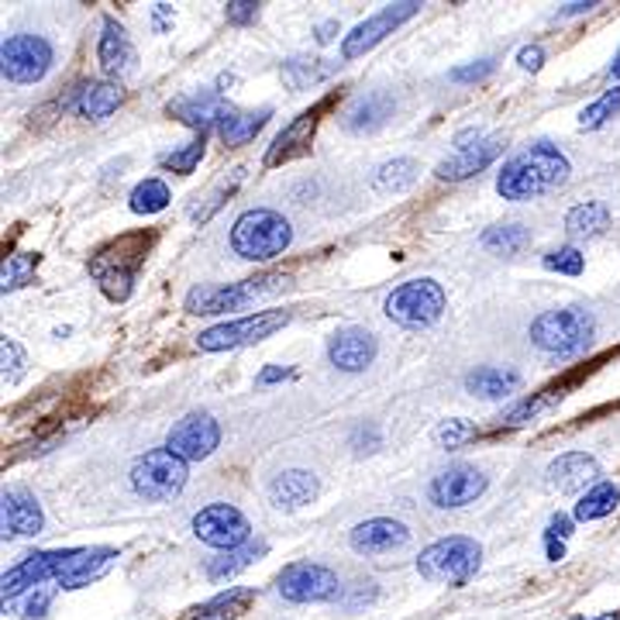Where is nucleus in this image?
Returning <instances> with one entry per match:
<instances>
[{"mask_svg":"<svg viewBox=\"0 0 620 620\" xmlns=\"http://www.w3.org/2000/svg\"><path fill=\"white\" fill-rule=\"evenodd\" d=\"M569 159L562 156L552 142H534L531 149L517 152L511 162H503L496 177V193L503 201H534L569 180Z\"/></svg>","mask_w":620,"mask_h":620,"instance_id":"f257e3e1","label":"nucleus"},{"mask_svg":"<svg viewBox=\"0 0 620 620\" xmlns=\"http://www.w3.org/2000/svg\"><path fill=\"white\" fill-rule=\"evenodd\" d=\"M156 235H121L118 242L104 245L97 256L90 259V276L100 284V290L110 297V300H128L131 297V287L138 279V269L146 266L149 259V248H152Z\"/></svg>","mask_w":620,"mask_h":620,"instance_id":"f03ea898","label":"nucleus"},{"mask_svg":"<svg viewBox=\"0 0 620 620\" xmlns=\"http://www.w3.org/2000/svg\"><path fill=\"white\" fill-rule=\"evenodd\" d=\"M597 318L586 307H562V310H545L542 318H534L531 324V345L542 349L545 355L573 359L586 352V345L594 342Z\"/></svg>","mask_w":620,"mask_h":620,"instance_id":"7ed1b4c3","label":"nucleus"},{"mask_svg":"<svg viewBox=\"0 0 620 620\" xmlns=\"http://www.w3.org/2000/svg\"><path fill=\"white\" fill-rule=\"evenodd\" d=\"M293 242V228L284 214H276L269 207H256L245 211L235 228H232V248L235 256L248 259V263H269L276 256H284Z\"/></svg>","mask_w":620,"mask_h":620,"instance_id":"20e7f679","label":"nucleus"},{"mask_svg":"<svg viewBox=\"0 0 620 620\" xmlns=\"http://www.w3.org/2000/svg\"><path fill=\"white\" fill-rule=\"evenodd\" d=\"M290 287V276L284 272H266L256 279H242V284H228V287H193L186 293V310L201 318H214V314H228V310H242L256 300L276 297Z\"/></svg>","mask_w":620,"mask_h":620,"instance_id":"39448f33","label":"nucleus"},{"mask_svg":"<svg viewBox=\"0 0 620 620\" xmlns=\"http://www.w3.org/2000/svg\"><path fill=\"white\" fill-rule=\"evenodd\" d=\"M479 562H483V545L475 538H466V534H452V538H441L420 552L417 573L428 582L469 586L479 573Z\"/></svg>","mask_w":620,"mask_h":620,"instance_id":"423d86ee","label":"nucleus"},{"mask_svg":"<svg viewBox=\"0 0 620 620\" xmlns=\"http://www.w3.org/2000/svg\"><path fill=\"white\" fill-rule=\"evenodd\" d=\"M190 462H183L180 456H173L169 448H152V452L138 456L131 466V490L149 500V503H165L177 500L186 487V469Z\"/></svg>","mask_w":620,"mask_h":620,"instance_id":"0eeeda50","label":"nucleus"},{"mask_svg":"<svg viewBox=\"0 0 620 620\" xmlns=\"http://www.w3.org/2000/svg\"><path fill=\"white\" fill-rule=\"evenodd\" d=\"M445 303L448 297L441 284H435V279H410V284L397 287L386 297L383 310H386V318L400 328H431L441 321Z\"/></svg>","mask_w":620,"mask_h":620,"instance_id":"6e6552de","label":"nucleus"},{"mask_svg":"<svg viewBox=\"0 0 620 620\" xmlns=\"http://www.w3.org/2000/svg\"><path fill=\"white\" fill-rule=\"evenodd\" d=\"M290 324V310H256V314L238 318V321H224L207 331L196 334V349L201 352H224V349H242V345H256L266 342L269 334L284 331Z\"/></svg>","mask_w":620,"mask_h":620,"instance_id":"1a4fd4ad","label":"nucleus"},{"mask_svg":"<svg viewBox=\"0 0 620 620\" xmlns=\"http://www.w3.org/2000/svg\"><path fill=\"white\" fill-rule=\"evenodd\" d=\"M276 589L287 603H328L338 600L342 582H338V573L318 566V562H293V566L279 573Z\"/></svg>","mask_w":620,"mask_h":620,"instance_id":"9d476101","label":"nucleus"},{"mask_svg":"<svg viewBox=\"0 0 620 620\" xmlns=\"http://www.w3.org/2000/svg\"><path fill=\"white\" fill-rule=\"evenodd\" d=\"M506 149V142L500 135H479V131H466L459 135L456 152L448 156L445 162H438L435 177L445 183H462L469 177H479L483 169Z\"/></svg>","mask_w":620,"mask_h":620,"instance_id":"9b49d317","label":"nucleus"},{"mask_svg":"<svg viewBox=\"0 0 620 620\" xmlns=\"http://www.w3.org/2000/svg\"><path fill=\"white\" fill-rule=\"evenodd\" d=\"M193 534L211 548L232 552L252 542V524L248 517L232 503H211L204 511L193 514Z\"/></svg>","mask_w":620,"mask_h":620,"instance_id":"f8f14e48","label":"nucleus"},{"mask_svg":"<svg viewBox=\"0 0 620 620\" xmlns=\"http://www.w3.org/2000/svg\"><path fill=\"white\" fill-rule=\"evenodd\" d=\"M52 66V45L42 35H11L0 45V70L4 79L28 87V83H39Z\"/></svg>","mask_w":620,"mask_h":620,"instance_id":"ddd939ff","label":"nucleus"},{"mask_svg":"<svg viewBox=\"0 0 620 620\" xmlns=\"http://www.w3.org/2000/svg\"><path fill=\"white\" fill-rule=\"evenodd\" d=\"M420 11L417 0H400V4H386L380 14L365 18L362 24H355L352 32L342 39V60H359L370 49H376L386 35H393L404 21H410Z\"/></svg>","mask_w":620,"mask_h":620,"instance_id":"4468645a","label":"nucleus"},{"mask_svg":"<svg viewBox=\"0 0 620 620\" xmlns=\"http://www.w3.org/2000/svg\"><path fill=\"white\" fill-rule=\"evenodd\" d=\"M76 548H60V552H35V555H24V562H18V566L11 573H4V579H0V597L8 600H18L21 594H28V589L42 586L45 579H60L70 566Z\"/></svg>","mask_w":620,"mask_h":620,"instance_id":"2eb2a0df","label":"nucleus"},{"mask_svg":"<svg viewBox=\"0 0 620 620\" xmlns=\"http://www.w3.org/2000/svg\"><path fill=\"white\" fill-rule=\"evenodd\" d=\"M217 445H221V425L204 410L177 420L173 431L165 438V448L173 456H180L183 462H204L207 456H214Z\"/></svg>","mask_w":620,"mask_h":620,"instance_id":"dca6fc26","label":"nucleus"},{"mask_svg":"<svg viewBox=\"0 0 620 620\" xmlns=\"http://www.w3.org/2000/svg\"><path fill=\"white\" fill-rule=\"evenodd\" d=\"M483 493H487V475L479 472L475 466H466V462L448 466L445 472H438L431 479V490H428L431 503L445 506V511H459V506H469V503H475Z\"/></svg>","mask_w":620,"mask_h":620,"instance_id":"f3484780","label":"nucleus"},{"mask_svg":"<svg viewBox=\"0 0 620 620\" xmlns=\"http://www.w3.org/2000/svg\"><path fill=\"white\" fill-rule=\"evenodd\" d=\"M169 115H173L177 121H183L186 128L193 131H201L207 135L211 128H221V121L232 115V104L224 94L217 90H196V94H186V97H177V100H169Z\"/></svg>","mask_w":620,"mask_h":620,"instance_id":"a211bd4d","label":"nucleus"},{"mask_svg":"<svg viewBox=\"0 0 620 620\" xmlns=\"http://www.w3.org/2000/svg\"><path fill=\"white\" fill-rule=\"evenodd\" d=\"M328 359L342 373H365L376 359V334L365 328H342L331 334Z\"/></svg>","mask_w":620,"mask_h":620,"instance_id":"6ab92c4d","label":"nucleus"},{"mask_svg":"<svg viewBox=\"0 0 620 620\" xmlns=\"http://www.w3.org/2000/svg\"><path fill=\"white\" fill-rule=\"evenodd\" d=\"M0 524H4V538H35V534H42L45 517L32 493L11 487L0 500Z\"/></svg>","mask_w":620,"mask_h":620,"instance_id":"aec40b11","label":"nucleus"},{"mask_svg":"<svg viewBox=\"0 0 620 620\" xmlns=\"http://www.w3.org/2000/svg\"><path fill=\"white\" fill-rule=\"evenodd\" d=\"M545 483L555 493H579L586 487L594 490L597 483H603V479H600V462L594 456H586V452H566V456H558L548 466Z\"/></svg>","mask_w":620,"mask_h":620,"instance_id":"412c9836","label":"nucleus"},{"mask_svg":"<svg viewBox=\"0 0 620 620\" xmlns=\"http://www.w3.org/2000/svg\"><path fill=\"white\" fill-rule=\"evenodd\" d=\"M328 107H331V97L321 100V104H314L310 110H303L300 118H293V125H287L284 131H279L272 138L269 152H266V165H279V162H287L293 156H303L307 146H310V138H314V131H318V121H321V115H324Z\"/></svg>","mask_w":620,"mask_h":620,"instance_id":"4be33fe9","label":"nucleus"},{"mask_svg":"<svg viewBox=\"0 0 620 620\" xmlns=\"http://www.w3.org/2000/svg\"><path fill=\"white\" fill-rule=\"evenodd\" d=\"M410 542V531L400 521H389V517H373V521H362L359 527H352L349 534V545L359 555H386V552H397Z\"/></svg>","mask_w":620,"mask_h":620,"instance_id":"5701e85b","label":"nucleus"},{"mask_svg":"<svg viewBox=\"0 0 620 620\" xmlns=\"http://www.w3.org/2000/svg\"><path fill=\"white\" fill-rule=\"evenodd\" d=\"M97 60H100V70L107 76H115V79H121V76H128L135 70V45H131L128 32L115 18H107L104 28H100Z\"/></svg>","mask_w":620,"mask_h":620,"instance_id":"b1692460","label":"nucleus"},{"mask_svg":"<svg viewBox=\"0 0 620 620\" xmlns=\"http://www.w3.org/2000/svg\"><path fill=\"white\" fill-rule=\"evenodd\" d=\"M115 562H118L115 548H76L66 573L55 582H60L63 589H83V586L97 582L110 566H115Z\"/></svg>","mask_w":620,"mask_h":620,"instance_id":"393cba45","label":"nucleus"},{"mask_svg":"<svg viewBox=\"0 0 620 620\" xmlns=\"http://www.w3.org/2000/svg\"><path fill=\"white\" fill-rule=\"evenodd\" d=\"M318 496V479L307 469H287L269 483V503L276 511H297Z\"/></svg>","mask_w":620,"mask_h":620,"instance_id":"a878e982","label":"nucleus"},{"mask_svg":"<svg viewBox=\"0 0 620 620\" xmlns=\"http://www.w3.org/2000/svg\"><path fill=\"white\" fill-rule=\"evenodd\" d=\"M521 386V373L517 370H500V365H479V370H472L466 376V389L472 393V397H483V400H503L511 397V393H517Z\"/></svg>","mask_w":620,"mask_h":620,"instance_id":"bb28decb","label":"nucleus"},{"mask_svg":"<svg viewBox=\"0 0 620 620\" xmlns=\"http://www.w3.org/2000/svg\"><path fill=\"white\" fill-rule=\"evenodd\" d=\"M121 104H125V90L118 87V83H107V79L104 83H83V87L76 90V110L90 121L110 118Z\"/></svg>","mask_w":620,"mask_h":620,"instance_id":"cd10ccee","label":"nucleus"},{"mask_svg":"<svg viewBox=\"0 0 620 620\" xmlns=\"http://www.w3.org/2000/svg\"><path fill=\"white\" fill-rule=\"evenodd\" d=\"M272 118V107H259V110H232L228 118L221 121V142L228 149H238L245 142H252Z\"/></svg>","mask_w":620,"mask_h":620,"instance_id":"c85d7f7f","label":"nucleus"},{"mask_svg":"<svg viewBox=\"0 0 620 620\" xmlns=\"http://www.w3.org/2000/svg\"><path fill=\"white\" fill-rule=\"evenodd\" d=\"M269 552L266 542H248L242 548H232V552H221L217 558L207 562V579L214 582H224V579H235L238 573H245L248 566H256V562Z\"/></svg>","mask_w":620,"mask_h":620,"instance_id":"c756f323","label":"nucleus"},{"mask_svg":"<svg viewBox=\"0 0 620 620\" xmlns=\"http://www.w3.org/2000/svg\"><path fill=\"white\" fill-rule=\"evenodd\" d=\"M393 97L389 94H370V97H362L355 100V107L345 115V128L349 131H376L383 128L389 118H393Z\"/></svg>","mask_w":620,"mask_h":620,"instance_id":"7c9ffc66","label":"nucleus"},{"mask_svg":"<svg viewBox=\"0 0 620 620\" xmlns=\"http://www.w3.org/2000/svg\"><path fill=\"white\" fill-rule=\"evenodd\" d=\"M610 228V207L600 201H586L566 214V232L573 238H597Z\"/></svg>","mask_w":620,"mask_h":620,"instance_id":"2f4dec72","label":"nucleus"},{"mask_svg":"<svg viewBox=\"0 0 620 620\" xmlns=\"http://www.w3.org/2000/svg\"><path fill=\"white\" fill-rule=\"evenodd\" d=\"M256 600V594L252 589H228V594H217L214 600L201 603L186 620H235L248 610V603Z\"/></svg>","mask_w":620,"mask_h":620,"instance_id":"473e14b6","label":"nucleus"},{"mask_svg":"<svg viewBox=\"0 0 620 620\" xmlns=\"http://www.w3.org/2000/svg\"><path fill=\"white\" fill-rule=\"evenodd\" d=\"M620 503V490L613 483H597L594 490H586L576 503V521H600L610 517Z\"/></svg>","mask_w":620,"mask_h":620,"instance_id":"72a5a7b5","label":"nucleus"},{"mask_svg":"<svg viewBox=\"0 0 620 620\" xmlns=\"http://www.w3.org/2000/svg\"><path fill=\"white\" fill-rule=\"evenodd\" d=\"M531 245V232L524 224H496V228L483 232V248L496 252V256H517Z\"/></svg>","mask_w":620,"mask_h":620,"instance_id":"f704fd0d","label":"nucleus"},{"mask_svg":"<svg viewBox=\"0 0 620 620\" xmlns=\"http://www.w3.org/2000/svg\"><path fill=\"white\" fill-rule=\"evenodd\" d=\"M169 201H173V193H169V186L162 183V180H142L135 190H131V196H128V204H131V211L135 214H159V211H165L169 207Z\"/></svg>","mask_w":620,"mask_h":620,"instance_id":"c9c22d12","label":"nucleus"},{"mask_svg":"<svg viewBox=\"0 0 620 620\" xmlns=\"http://www.w3.org/2000/svg\"><path fill=\"white\" fill-rule=\"evenodd\" d=\"M417 183V162L414 159H393L386 165H380V173L373 180V186L380 193H404Z\"/></svg>","mask_w":620,"mask_h":620,"instance_id":"e433bc0d","label":"nucleus"},{"mask_svg":"<svg viewBox=\"0 0 620 620\" xmlns=\"http://www.w3.org/2000/svg\"><path fill=\"white\" fill-rule=\"evenodd\" d=\"M338 66L334 63H324V60H287L284 63V79L290 83L293 90H307L314 87V83L328 79Z\"/></svg>","mask_w":620,"mask_h":620,"instance_id":"4c0bfd02","label":"nucleus"},{"mask_svg":"<svg viewBox=\"0 0 620 620\" xmlns=\"http://www.w3.org/2000/svg\"><path fill=\"white\" fill-rule=\"evenodd\" d=\"M562 397H566L562 389H542V393H534V397H527V400H521L517 407H511V414L503 417V425H506V428H521V425H527V420H534V417H542L545 410H552L555 404H562Z\"/></svg>","mask_w":620,"mask_h":620,"instance_id":"58836bf2","label":"nucleus"},{"mask_svg":"<svg viewBox=\"0 0 620 620\" xmlns=\"http://www.w3.org/2000/svg\"><path fill=\"white\" fill-rule=\"evenodd\" d=\"M35 269H39V256H32V252H21V256H11V259L4 263V272H0V290H4V293L21 290L24 284H32Z\"/></svg>","mask_w":620,"mask_h":620,"instance_id":"ea45409f","label":"nucleus"},{"mask_svg":"<svg viewBox=\"0 0 620 620\" xmlns=\"http://www.w3.org/2000/svg\"><path fill=\"white\" fill-rule=\"evenodd\" d=\"M204 149H207V135H196L190 146L159 156V165H162V169H173V173H180V177H190L193 169H196V162L204 159Z\"/></svg>","mask_w":620,"mask_h":620,"instance_id":"a19ab883","label":"nucleus"},{"mask_svg":"<svg viewBox=\"0 0 620 620\" xmlns=\"http://www.w3.org/2000/svg\"><path fill=\"white\" fill-rule=\"evenodd\" d=\"M617 110H620V87L607 90L600 100H594L589 107H582L579 128H582V131H597V128H603L610 118H617Z\"/></svg>","mask_w":620,"mask_h":620,"instance_id":"79ce46f5","label":"nucleus"},{"mask_svg":"<svg viewBox=\"0 0 620 620\" xmlns=\"http://www.w3.org/2000/svg\"><path fill=\"white\" fill-rule=\"evenodd\" d=\"M475 438V425L466 417H452V420H441V425L435 428V441L441 448H462Z\"/></svg>","mask_w":620,"mask_h":620,"instance_id":"37998d69","label":"nucleus"},{"mask_svg":"<svg viewBox=\"0 0 620 620\" xmlns=\"http://www.w3.org/2000/svg\"><path fill=\"white\" fill-rule=\"evenodd\" d=\"M582 252L579 248H573V245H566V248H555V252H548L545 256V269H552V272H566V276H579L582 272Z\"/></svg>","mask_w":620,"mask_h":620,"instance_id":"c03bdc74","label":"nucleus"},{"mask_svg":"<svg viewBox=\"0 0 620 620\" xmlns=\"http://www.w3.org/2000/svg\"><path fill=\"white\" fill-rule=\"evenodd\" d=\"M0 359H4V383L14 386L24 376V352H21V345L11 342V338H4V342H0Z\"/></svg>","mask_w":620,"mask_h":620,"instance_id":"a18cd8bd","label":"nucleus"},{"mask_svg":"<svg viewBox=\"0 0 620 620\" xmlns=\"http://www.w3.org/2000/svg\"><path fill=\"white\" fill-rule=\"evenodd\" d=\"M242 180H245V169H235V180H232V183L224 180V183H221V186H217V190L211 193L207 207H204V211H193V221H201V224H204V221H207V217H211V214H214V211H217L221 204H224V196H228V193H232V190H235V186H238Z\"/></svg>","mask_w":620,"mask_h":620,"instance_id":"49530a36","label":"nucleus"},{"mask_svg":"<svg viewBox=\"0 0 620 620\" xmlns=\"http://www.w3.org/2000/svg\"><path fill=\"white\" fill-rule=\"evenodd\" d=\"M493 70H496L493 60H479V63H472V66H459V70H452V73H448V79H456V83H479V79H487Z\"/></svg>","mask_w":620,"mask_h":620,"instance_id":"de8ad7c7","label":"nucleus"},{"mask_svg":"<svg viewBox=\"0 0 620 620\" xmlns=\"http://www.w3.org/2000/svg\"><path fill=\"white\" fill-rule=\"evenodd\" d=\"M224 18H228V24H252L259 18V4L256 0H232V4L224 8Z\"/></svg>","mask_w":620,"mask_h":620,"instance_id":"09e8293b","label":"nucleus"},{"mask_svg":"<svg viewBox=\"0 0 620 620\" xmlns=\"http://www.w3.org/2000/svg\"><path fill=\"white\" fill-rule=\"evenodd\" d=\"M49 603H52V594H49V589H35V594L24 600L21 613H24L28 620H42L45 610H49Z\"/></svg>","mask_w":620,"mask_h":620,"instance_id":"8fccbe9b","label":"nucleus"},{"mask_svg":"<svg viewBox=\"0 0 620 620\" xmlns=\"http://www.w3.org/2000/svg\"><path fill=\"white\" fill-rule=\"evenodd\" d=\"M517 63H521V70L538 73L542 63H545V49H542V45H524V49L517 52Z\"/></svg>","mask_w":620,"mask_h":620,"instance_id":"3c124183","label":"nucleus"},{"mask_svg":"<svg viewBox=\"0 0 620 620\" xmlns=\"http://www.w3.org/2000/svg\"><path fill=\"white\" fill-rule=\"evenodd\" d=\"M548 534H552V538H569V534H573V521L566 514H555L548 521Z\"/></svg>","mask_w":620,"mask_h":620,"instance_id":"603ef678","label":"nucleus"},{"mask_svg":"<svg viewBox=\"0 0 620 620\" xmlns=\"http://www.w3.org/2000/svg\"><path fill=\"white\" fill-rule=\"evenodd\" d=\"M597 8V0H576V4H562L558 18H576V14H589Z\"/></svg>","mask_w":620,"mask_h":620,"instance_id":"864d4df0","label":"nucleus"},{"mask_svg":"<svg viewBox=\"0 0 620 620\" xmlns=\"http://www.w3.org/2000/svg\"><path fill=\"white\" fill-rule=\"evenodd\" d=\"M293 370H284V365H269V370L259 373V386H269V383H279V380H290Z\"/></svg>","mask_w":620,"mask_h":620,"instance_id":"5fc2aeb1","label":"nucleus"},{"mask_svg":"<svg viewBox=\"0 0 620 620\" xmlns=\"http://www.w3.org/2000/svg\"><path fill=\"white\" fill-rule=\"evenodd\" d=\"M545 545H548V558H552V562L566 558V545H562V538H552V534H545Z\"/></svg>","mask_w":620,"mask_h":620,"instance_id":"6e6d98bb","label":"nucleus"},{"mask_svg":"<svg viewBox=\"0 0 620 620\" xmlns=\"http://www.w3.org/2000/svg\"><path fill=\"white\" fill-rule=\"evenodd\" d=\"M334 32H338V21H324V24H318V42L328 45V42L334 39Z\"/></svg>","mask_w":620,"mask_h":620,"instance_id":"4d7b16f0","label":"nucleus"},{"mask_svg":"<svg viewBox=\"0 0 620 620\" xmlns=\"http://www.w3.org/2000/svg\"><path fill=\"white\" fill-rule=\"evenodd\" d=\"M610 76H613V79H620V49H617L613 63H610Z\"/></svg>","mask_w":620,"mask_h":620,"instance_id":"13d9d810","label":"nucleus"},{"mask_svg":"<svg viewBox=\"0 0 620 620\" xmlns=\"http://www.w3.org/2000/svg\"><path fill=\"white\" fill-rule=\"evenodd\" d=\"M594 620H620V613H603V617H594Z\"/></svg>","mask_w":620,"mask_h":620,"instance_id":"bf43d9fd","label":"nucleus"}]
</instances>
